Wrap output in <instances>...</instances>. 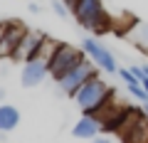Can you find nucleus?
Instances as JSON below:
<instances>
[{"label": "nucleus", "instance_id": "17", "mask_svg": "<svg viewBox=\"0 0 148 143\" xmlns=\"http://www.w3.org/2000/svg\"><path fill=\"white\" fill-rule=\"evenodd\" d=\"M94 143H114V141H109V138H94Z\"/></svg>", "mask_w": 148, "mask_h": 143}, {"label": "nucleus", "instance_id": "19", "mask_svg": "<svg viewBox=\"0 0 148 143\" xmlns=\"http://www.w3.org/2000/svg\"><path fill=\"white\" fill-rule=\"evenodd\" d=\"M143 111H146V118H148V104H146V106H143Z\"/></svg>", "mask_w": 148, "mask_h": 143}, {"label": "nucleus", "instance_id": "14", "mask_svg": "<svg viewBox=\"0 0 148 143\" xmlns=\"http://www.w3.org/2000/svg\"><path fill=\"white\" fill-rule=\"evenodd\" d=\"M119 77H121V79L126 81V84H131V81H138L136 77L131 74V69H119Z\"/></svg>", "mask_w": 148, "mask_h": 143}, {"label": "nucleus", "instance_id": "12", "mask_svg": "<svg viewBox=\"0 0 148 143\" xmlns=\"http://www.w3.org/2000/svg\"><path fill=\"white\" fill-rule=\"evenodd\" d=\"M131 37H133V42H136L143 52H148V25H138L136 30H133Z\"/></svg>", "mask_w": 148, "mask_h": 143}, {"label": "nucleus", "instance_id": "11", "mask_svg": "<svg viewBox=\"0 0 148 143\" xmlns=\"http://www.w3.org/2000/svg\"><path fill=\"white\" fill-rule=\"evenodd\" d=\"M17 123H20V111L10 104H3L0 106V131L8 133L12 128H17Z\"/></svg>", "mask_w": 148, "mask_h": 143}, {"label": "nucleus", "instance_id": "13", "mask_svg": "<svg viewBox=\"0 0 148 143\" xmlns=\"http://www.w3.org/2000/svg\"><path fill=\"white\" fill-rule=\"evenodd\" d=\"M126 89L131 91V94L136 96L138 101H143V104H148V94H146V89H143V84H141V81H131V84H126Z\"/></svg>", "mask_w": 148, "mask_h": 143}, {"label": "nucleus", "instance_id": "4", "mask_svg": "<svg viewBox=\"0 0 148 143\" xmlns=\"http://www.w3.org/2000/svg\"><path fill=\"white\" fill-rule=\"evenodd\" d=\"M96 69H99V67H96L94 62L84 59V62H82L79 67H74L72 72H69V74H64L62 79L57 81V84H59V89H62L64 94L74 96V94H77V91H79V89H82V86H84V84H86L89 79L99 77V74H96Z\"/></svg>", "mask_w": 148, "mask_h": 143}, {"label": "nucleus", "instance_id": "3", "mask_svg": "<svg viewBox=\"0 0 148 143\" xmlns=\"http://www.w3.org/2000/svg\"><path fill=\"white\" fill-rule=\"evenodd\" d=\"M84 59H86L84 49H77V47H72V44L59 42L57 49L52 52V57H49V74L59 81L64 74H69L74 67H79Z\"/></svg>", "mask_w": 148, "mask_h": 143}, {"label": "nucleus", "instance_id": "8", "mask_svg": "<svg viewBox=\"0 0 148 143\" xmlns=\"http://www.w3.org/2000/svg\"><path fill=\"white\" fill-rule=\"evenodd\" d=\"M133 118V109L131 106H119L114 109L111 106L109 111L101 116V131L104 133H116V131H123L128 126V121Z\"/></svg>", "mask_w": 148, "mask_h": 143}, {"label": "nucleus", "instance_id": "6", "mask_svg": "<svg viewBox=\"0 0 148 143\" xmlns=\"http://www.w3.org/2000/svg\"><path fill=\"white\" fill-rule=\"evenodd\" d=\"M82 49H84L86 57H91V62H94L99 69H104V72H109V74H111V72H119L114 54H111L101 42H96L94 37H86L84 42H82Z\"/></svg>", "mask_w": 148, "mask_h": 143}, {"label": "nucleus", "instance_id": "16", "mask_svg": "<svg viewBox=\"0 0 148 143\" xmlns=\"http://www.w3.org/2000/svg\"><path fill=\"white\" fill-rule=\"evenodd\" d=\"M77 3H79V0H64V5H67V8H69V10H72V8H74V5H77Z\"/></svg>", "mask_w": 148, "mask_h": 143}, {"label": "nucleus", "instance_id": "2", "mask_svg": "<svg viewBox=\"0 0 148 143\" xmlns=\"http://www.w3.org/2000/svg\"><path fill=\"white\" fill-rule=\"evenodd\" d=\"M72 12L77 17V22L82 27H86V30H91L94 35H106L114 27V22H111L109 12L104 10L101 0H79L72 8Z\"/></svg>", "mask_w": 148, "mask_h": 143}, {"label": "nucleus", "instance_id": "5", "mask_svg": "<svg viewBox=\"0 0 148 143\" xmlns=\"http://www.w3.org/2000/svg\"><path fill=\"white\" fill-rule=\"evenodd\" d=\"M49 37H45L42 32H32L27 30L22 42L17 44V52H15V59H22V62H32V59L42 57L45 54V44H47Z\"/></svg>", "mask_w": 148, "mask_h": 143}, {"label": "nucleus", "instance_id": "15", "mask_svg": "<svg viewBox=\"0 0 148 143\" xmlns=\"http://www.w3.org/2000/svg\"><path fill=\"white\" fill-rule=\"evenodd\" d=\"M54 10H57V15H59V17L67 15V5H64V3H54Z\"/></svg>", "mask_w": 148, "mask_h": 143}, {"label": "nucleus", "instance_id": "18", "mask_svg": "<svg viewBox=\"0 0 148 143\" xmlns=\"http://www.w3.org/2000/svg\"><path fill=\"white\" fill-rule=\"evenodd\" d=\"M141 84H143V89H146V94H148V77H146V79L141 81Z\"/></svg>", "mask_w": 148, "mask_h": 143}, {"label": "nucleus", "instance_id": "1", "mask_svg": "<svg viewBox=\"0 0 148 143\" xmlns=\"http://www.w3.org/2000/svg\"><path fill=\"white\" fill-rule=\"evenodd\" d=\"M72 99L77 101V106L82 109L84 116H96L101 121V116L111 109L114 89H111L101 77H94V79H89L79 91H77V94L72 96Z\"/></svg>", "mask_w": 148, "mask_h": 143}, {"label": "nucleus", "instance_id": "10", "mask_svg": "<svg viewBox=\"0 0 148 143\" xmlns=\"http://www.w3.org/2000/svg\"><path fill=\"white\" fill-rule=\"evenodd\" d=\"M101 131V121L96 116H82L77 121V126L72 128L74 138H96V133Z\"/></svg>", "mask_w": 148, "mask_h": 143}, {"label": "nucleus", "instance_id": "9", "mask_svg": "<svg viewBox=\"0 0 148 143\" xmlns=\"http://www.w3.org/2000/svg\"><path fill=\"white\" fill-rule=\"evenodd\" d=\"M49 74V59H45V57H37V59H32V62H25V67H22V77H20V81H22V86H37V84H42V79Z\"/></svg>", "mask_w": 148, "mask_h": 143}, {"label": "nucleus", "instance_id": "21", "mask_svg": "<svg viewBox=\"0 0 148 143\" xmlns=\"http://www.w3.org/2000/svg\"><path fill=\"white\" fill-rule=\"evenodd\" d=\"M0 37H3V25H0Z\"/></svg>", "mask_w": 148, "mask_h": 143}, {"label": "nucleus", "instance_id": "20", "mask_svg": "<svg viewBox=\"0 0 148 143\" xmlns=\"http://www.w3.org/2000/svg\"><path fill=\"white\" fill-rule=\"evenodd\" d=\"M143 72H146V77H148V67H143Z\"/></svg>", "mask_w": 148, "mask_h": 143}, {"label": "nucleus", "instance_id": "7", "mask_svg": "<svg viewBox=\"0 0 148 143\" xmlns=\"http://www.w3.org/2000/svg\"><path fill=\"white\" fill-rule=\"evenodd\" d=\"M27 27L20 22H5L3 25V37H0V57H15L17 44L22 42Z\"/></svg>", "mask_w": 148, "mask_h": 143}]
</instances>
